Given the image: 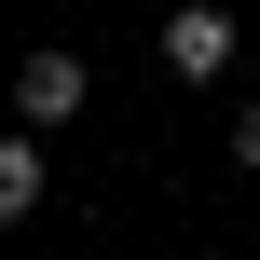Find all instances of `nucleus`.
<instances>
[{
    "instance_id": "f03ea898",
    "label": "nucleus",
    "mask_w": 260,
    "mask_h": 260,
    "mask_svg": "<svg viewBox=\"0 0 260 260\" xmlns=\"http://www.w3.org/2000/svg\"><path fill=\"white\" fill-rule=\"evenodd\" d=\"M165 69H178V82H219V69H233V14H219V0H178V14H165Z\"/></svg>"
},
{
    "instance_id": "20e7f679",
    "label": "nucleus",
    "mask_w": 260,
    "mask_h": 260,
    "mask_svg": "<svg viewBox=\"0 0 260 260\" xmlns=\"http://www.w3.org/2000/svg\"><path fill=\"white\" fill-rule=\"evenodd\" d=\"M219 151H233V165L260 178V110H233V137H219Z\"/></svg>"
},
{
    "instance_id": "f257e3e1",
    "label": "nucleus",
    "mask_w": 260,
    "mask_h": 260,
    "mask_svg": "<svg viewBox=\"0 0 260 260\" xmlns=\"http://www.w3.org/2000/svg\"><path fill=\"white\" fill-rule=\"evenodd\" d=\"M82 96H96V69H82V55H69V41H41V55H27V69H14V123H69V110H82Z\"/></svg>"
},
{
    "instance_id": "7ed1b4c3",
    "label": "nucleus",
    "mask_w": 260,
    "mask_h": 260,
    "mask_svg": "<svg viewBox=\"0 0 260 260\" xmlns=\"http://www.w3.org/2000/svg\"><path fill=\"white\" fill-rule=\"evenodd\" d=\"M27 206H41V123H14V137H0V233H14Z\"/></svg>"
}]
</instances>
